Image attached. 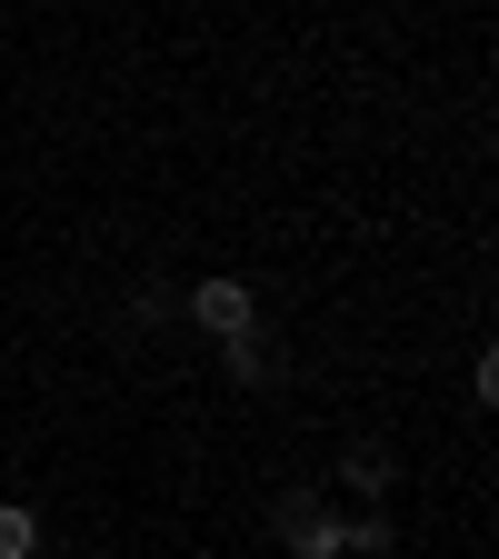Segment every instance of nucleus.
<instances>
[{"label": "nucleus", "mask_w": 499, "mask_h": 559, "mask_svg": "<svg viewBox=\"0 0 499 559\" xmlns=\"http://www.w3.org/2000/svg\"><path fill=\"white\" fill-rule=\"evenodd\" d=\"M340 479L360 489V500H380V489H390V450H349V460H340Z\"/></svg>", "instance_id": "nucleus-4"}, {"label": "nucleus", "mask_w": 499, "mask_h": 559, "mask_svg": "<svg viewBox=\"0 0 499 559\" xmlns=\"http://www.w3.org/2000/svg\"><path fill=\"white\" fill-rule=\"evenodd\" d=\"M190 320H200L210 340H230V330L260 320V300H250V280H200V290H190Z\"/></svg>", "instance_id": "nucleus-1"}, {"label": "nucleus", "mask_w": 499, "mask_h": 559, "mask_svg": "<svg viewBox=\"0 0 499 559\" xmlns=\"http://www.w3.org/2000/svg\"><path fill=\"white\" fill-rule=\"evenodd\" d=\"M280 539H290V559H340V549H349V520H330V510L290 500V510H280Z\"/></svg>", "instance_id": "nucleus-2"}, {"label": "nucleus", "mask_w": 499, "mask_h": 559, "mask_svg": "<svg viewBox=\"0 0 499 559\" xmlns=\"http://www.w3.org/2000/svg\"><path fill=\"white\" fill-rule=\"evenodd\" d=\"M31 549H40V520L21 500H0V559H31Z\"/></svg>", "instance_id": "nucleus-5"}, {"label": "nucleus", "mask_w": 499, "mask_h": 559, "mask_svg": "<svg viewBox=\"0 0 499 559\" xmlns=\"http://www.w3.org/2000/svg\"><path fill=\"white\" fill-rule=\"evenodd\" d=\"M221 349H230V380H240V390H260V380H280V340H270V320H250V330H230Z\"/></svg>", "instance_id": "nucleus-3"}]
</instances>
